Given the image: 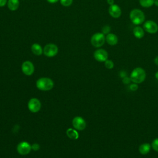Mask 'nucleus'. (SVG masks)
Masks as SVG:
<instances>
[{
    "label": "nucleus",
    "instance_id": "10",
    "mask_svg": "<svg viewBox=\"0 0 158 158\" xmlns=\"http://www.w3.org/2000/svg\"><path fill=\"white\" fill-rule=\"evenodd\" d=\"M31 149V146L27 142L23 141L20 143L17 147V152L21 155L28 154Z\"/></svg>",
    "mask_w": 158,
    "mask_h": 158
},
{
    "label": "nucleus",
    "instance_id": "1",
    "mask_svg": "<svg viewBox=\"0 0 158 158\" xmlns=\"http://www.w3.org/2000/svg\"><path fill=\"white\" fill-rule=\"evenodd\" d=\"M146 73L145 70L141 67L135 68L130 74L131 81L136 84H140L143 83L146 78Z\"/></svg>",
    "mask_w": 158,
    "mask_h": 158
},
{
    "label": "nucleus",
    "instance_id": "19",
    "mask_svg": "<svg viewBox=\"0 0 158 158\" xmlns=\"http://www.w3.org/2000/svg\"><path fill=\"white\" fill-rule=\"evenodd\" d=\"M139 2L142 7L148 8L151 7L154 4V0H139Z\"/></svg>",
    "mask_w": 158,
    "mask_h": 158
},
{
    "label": "nucleus",
    "instance_id": "23",
    "mask_svg": "<svg viewBox=\"0 0 158 158\" xmlns=\"http://www.w3.org/2000/svg\"><path fill=\"white\" fill-rule=\"evenodd\" d=\"M111 30V28L109 25H104L102 28V33L104 34V35H107L110 33Z\"/></svg>",
    "mask_w": 158,
    "mask_h": 158
},
{
    "label": "nucleus",
    "instance_id": "9",
    "mask_svg": "<svg viewBox=\"0 0 158 158\" xmlns=\"http://www.w3.org/2000/svg\"><path fill=\"white\" fill-rule=\"evenodd\" d=\"M28 107L31 112H38L41 109V102L37 98H31L28 101Z\"/></svg>",
    "mask_w": 158,
    "mask_h": 158
},
{
    "label": "nucleus",
    "instance_id": "27",
    "mask_svg": "<svg viewBox=\"0 0 158 158\" xmlns=\"http://www.w3.org/2000/svg\"><path fill=\"white\" fill-rule=\"evenodd\" d=\"M7 3V0H0V7H4Z\"/></svg>",
    "mask_w": 158,
    "mask_h": 158
},
{
    "label": "nucleus",
    "instance_id": "17",
    "mask_svg": "<svg viewBox=\"0 0 158 158\" xmlns=\"http://www.w3.org/2000/svg\"><path fill=\"white\" fill-rule=\"evenodd\" d=\"M7 7L11 11H15L17 10L19 7V0H8L7 1Z\"/></svg>",
    "mask_w": 158,
    "mask_h": 158
},
{
    "label": "nucleus",
    "instance_id": "26",
    "mask_svg": "<svg viewBox=\"0 0 158 158\" xmlns=\"http://www.w3.org/2000/svg\"><path fill=\"white\" fill-rule=\"evenodd\" d=\"M31 149L33 151H38L40 149V145L37 143H35L31 146Z\"/></svg>",
    "mask_w": 158,
    "mask_h": 158
},
{
    "label": "nucleus",
    "instance_id": "13",
    "mask_svg": "<svg viewBox=\"0 0 158 158\" xmlns=\"http://www.w3.org/2000/svg\"><path fill=\"white\" fill-rule=\"evenodd\" d=\"M106 41L107 43L110 46H115L118 43V39L115 34L109 33V34L106 35Z\"/></svg>",
    "mask_w": 158,
    "mask_h": 158
},
{
    "label": "nucleus",
    "instance_id": "6",
    "mask_svg": "<svg viewBox=\"0 0 158 158\" xmlns=\"http://www.w3.org/2000/svg\"><path fill=\"white\" fill-rule=\"evenodd\" d=\"M143 29L149 33L154 34L158 31V25L154 21L148 20L144 23Z\"/></svg>",
    "mask_w": 158,
    "mask_h": 158
},
{
    "label": "nucleus",
    "instance_id": "31",
    "mask_svg": "<svg viewBox=\"0 0 158 158\" xmlns=\"http://www.w3.org/2000/svg\"><path fill=\"white\" fill-rule=\"evenodd\" d=\"M154 4L156 6L158 7V0H154Z\"/></svg>",
    "mask_w": 158,
    "mask_h": 158
},
{
    "label": "nucleus",
    "instance_id": "7",
    "mask_svg": "<svg viewBox=\"0 0 158 158\" xmlns=\"http://www.w3.org/2000/svg\"><path fill=\"white\" fill-rule=\"evenodd\" d=\"M94 58L98 62H103L108 59V52L104 49H98L93 54Z\"/></svg>",
    "mask_w": 158,
    "mask_h": 158
},
{
    "label": "nucleus",
    "instance_id": "24",
    "mask_svg": "<svg viewBox=\"0 0 158 158\" xmlns=\"http://www.w3.org/2000/svg\"><path fill=\"white\" fill-rule=\"evenodd\" d=\"M138 84H136V83H133V84L130 85V89L131 91H135L138 89Z\"/></svg>",
    "mask_w": 158,
    "mask_h": 158
},
{
    "label": "nucleus",
    "instance_id": "21",
    "mask_svg": "<svg viewBox=\"0 0 158 158\" xmlns=\"http://www.w3.org/2000/svg\"><path fill=\"white\" fill-rule=\"evenodd\" d=\"M59 1L60 4L64 7H69L73 2V0H59Z\"/></svg>",
    "mask_w": 158,
    "mask_h": 158
},
{
    "label": "nucleus",
    "instance_id": "4",
    "mask_svg": "<svg viewBox=\"0 0 158 158\" xmlns=\"http://www.w3.org/2000/svg\"><path fill=\"white\" fill-rule=\"evenodd\" d=\"M91 44L95 48H100L104 45L106 41V36L102 32H98L91 37Z\"/></svg>",
    "mask_w": 158,
    "mask_h": 158
},
{
    "label": "nucleus",
    "instance_id": "20",
    "mask_svg": "<svg viewBox=\"0 0 158 158\" xmlns=\"http://www.w3.org/2000/svg\"><path fill=\"white\" fill-rule=\"evenodd\" d=\"M104 65H105L106 68H107V69H112L114 67V63L112 60L107 59L104 62Z\"/></svg>",
    "mask_w": 158,
    "mask_h": 158
},
{
    "label": "nucleus",
    "instance_id": "5",
    "mask_svg": "<svg viewBox=\"0 0 158 158\" xmlns=\"http://www.w3.org/2000/svg\"><path fill=\"white\" fill-rule=\"evenodd\" d=\"M58 47L54 43H49L45 45L43 48V54L48 57H52L57 55Z\"/></svg>",
    "mask_w": 158,
    "mask_h": 158
},
{
    "label": "nucleus",
    "instance_id": "29",
    "mask_svg": "<svg viewBox=\"0 0 158 158\" xmlns=\"http://www.w3.org/2000/svg\"><path fill=\"white\" fill-rule=\"evenodd\" d=\"M107 2L109 6H110L114 4V0H107Z\"/></svg>",
    "mask_w": 158,
    "mask_h": 158
},
{
    "label": "nucleus",
    "instance_id": "3",
    "mask_svg": "<svg viewBox=\"0 0 158 158\" xmlns=\"http://www.w3.org/2000/svg\"><path fill=\"white\" fill-rule=\"evenodd\" d=\"M36 86L37 88L41 91H49L51 90L54 86V83L52 80L47 77L40 78L36 81Z\"/></svg>",
    "mask_w": 158,
    "mask_h": 158
},
{
    "label": "nucleus",
    "instance_id": "8",
    "mask_svg": "<svg viewBox=\"0 0 158 158\" xmlns=\"http://www.w3.org/2000/svg\"><path fill=\"white\" fill-rule=\"evenodd\" d=\"M22 72L28 76L32 75L35 70V67L31 62L30 60H26L23 62L22 64Z\"/></svg>",
    "mask_w": 158,
    "mask_h": 158
},
{
    "label": "nucleus",
    "instance_id": "30",
    "mask_svg": "<svg viewBox=\"0 0 158 158\" xmlns=\"http://www.w3.org/2000/svg\"><path fill=\"white\" fill-rule=\"evenodd\" d=\"M154 63H155V64H156V65H158V56H156V57L154 58Z\"/></svg>",
    "mask_w": 158,
    "mask_h": 158
},
{
    "label": "nucleus",
    "instance_id": "12",
    "mask_svg": "<svg viewBox=\"0 0 158 158\" xmlns=\"http://www.w3.org/2000/svg\"><path fill=\"white\" fill-rule=\"evenodd\" d=\"M108 12L109 15L115 19H117L120 17L122 14V10L120 7L116 4L109 6L108 9Z\"/></svg>",
    "mask_w": 158,
    "mask_h": 158
},
{
    "label": "nucleus",
    "instance_id": "32",
    "mask_svg": "<svg viewBox=\"0 0 158 158\" xmlns=\"http://www.w3.org/2000/svg\"><path fill=\"white\" fill-rule=\"evenodd\" d=\"M155 77H156V78L157 80H158V71L156 72V73H155Z\"/></svg>",
    "mask_w": 158,
    "mask_h": 158
},
{
    "label": "nucleus",
    "instance_id": "16",
    "mask_svg": "<svg viewBox=\"0 0 158 158\" xmlns=\"http://www.w3.org/2000/svg\"><path fill=\"white\" fill-rule=\"evenodd\" d=\"M31 52L36 56H41L43 53V49L38 43H34L31 46Z\"/></svg>",
    "mask_w": 158,
    "mask_h": 158
},
{
    "label": "nucleus",
    "instance_id": "25",
    "mask_svg": "<svg viewBox=\"0 0 158 158\" xmlns=\"http://www.w3.org/2000/svg\"><path fill=\"white\" fill-rule=\"evenodd\" d=\"M122 81H123V83L124 84H128V83H130V81H131L130 78V77H125L123 78Z\"/></svg>",
    "mask_w": 158,
    "mask_h": 158
},
{
    "label": "nucleus",
    "instance_id": "22",
    "mask_svg": "<svg viewBox=\"0 0 158 158\" xmlns=\"http://www.w3.org/2000/svg\"><path fill=\"white\" fill-rule=\"evenodd\" d=\"M152 148L156 151L158 152V138L154 139L151 143Z\"/></svg>",
    "mask_w": 158,
    "mask_h": 158
},
{
    "label": "nucleus",
    "instance_id": "15",
    "mask_svg": "<svg viewBox=\"0 0 158 158\" xmlns=\"http://www.w3.org/2000/svg\"><path fill=\"white\" fill-rule=\"evenodd\" d=\"M133 35L135 36V38H136L138 39H141L144 36V29L138 25H136V27H134V28L133 30Z\"/></svg>",
    "mask_w": 158,
    "mask_h": 158
},
{
    "label": "nucleus",
    "instance_id": "28",
    "mask_svg": "<svg viewBox=\"0 0 158 158\" xmlns=\"http://www.w3.org/2000/svg\"><path fill=\"white\" fill-rule=\"evenodd\" d=\"M46 1L51 4H54V3H56L57 2H58L59 0H46Z\"/></svg>",
    "mask_w": 158,
    "mask_h": 158
},
{
    "label": "nucleus",
    "instance_id": "11",
    "mask_svg": "<svg viewBox=\"0 0 158 158\" xmlns=\"http://www.w3.org/2000/svg\"><path fill=\"white\" fill-rule=\"evenodd\" d=\"M72 125L73 127L77 130H83L86 126L85 120L81 117L77 116L72 120Z\"/></svg>",
    "mask_w": 158,
    "mask_h": 158
},
{
    "label": "nucleus",
    "instance_id": "18",
    "mask_svg": "<svg viewBox=\"0 0 158 158\" xmlns=\"http://www.w3.org/2000/svg\"><path fill=\"white\" fill-rule=\"evenodd\" d=\"M66 134L67 136L72 139H77L78 138V133L74 129L68 128L66 131Z\"/></svg>",
    "mask_w": 158,
    "mask_h": 158
},
{
    "label": "nucleus",
    "instance_id": "2",
    "mask_svg": "<svg viewBox=\"0 0 158 158\" xmlns=\"http://www.w3.org/2000/svg\"><path fill=\"white\" fill-rule=\"evenodd\" d=\"M130 19L135 25L142 24L145 20L144 12L139 9H133L130 12Z\"/></svg>",
    "mask_w": 158,
    "mask_h": 158
},
{
    "label": "nucleus",
    "instance_id": "14",
    "mask_svg": "<svg viewBox=\"0 0 158 158\" xmlns=\"http://www.w3.org/2000/svg\"><path fill=\"white\" fill-rule=\"evenodd\" d=\"M151 148V144L148 143H144L139 145L138 148V151L142 155H146L149 152Z\"/></svg>",
    "mask_w": 158,
    "mask_h": 158
}]
</instances>
